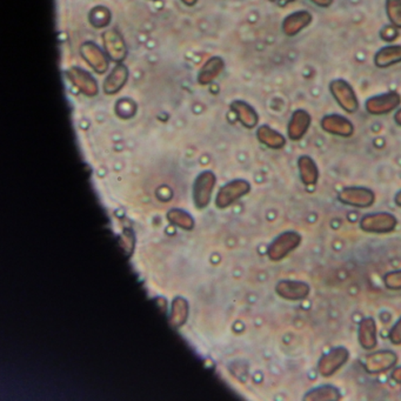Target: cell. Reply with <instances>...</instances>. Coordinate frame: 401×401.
Masks as SVG:
<instances>
[{
    "label": "cell",
    "instance_id": "obj_1",
    "mask_svg": "<svg viewBox=\"0 0 401 401\" xmlns=\"http://www.w3.org/2000/svg\"><path fill=\"white\" fill-rule=\"evenodd\" d=\"M360 229L366 234H387L393 232L398 226V219L388 212H375L363 215L360 219Z\"/></svg>",
    "mask_w": 401,
    "mask_h": 401
},
{
    "label": "cell",
    "instance_id": "obj_2",
    "mask_svg": "<svg viewBox=\"0 0 401 401\" xmlns=\"http://www.w3.org/2000/svg\"><path fill=\"white\" fill-rule=\"evenodd\" d=\"M329 92L338 105L347 113H356L359 110V99L354 88L344 79H334L329 83Z\"/></svg>",
    "mask_w": 401,
    "mask_h": 401
},
{
    "label": "cell",
    "instance_id": "obj_3",
    "mask_svg": "<svg viewBox=\"0 0 401 401\" xmlns=\"http://www.w3.org/2000/svg\"><path fill=\"white\" fill-rule=\"evenodd\" d=\"M302 244V236L295 231H286L272 241L268 246V256L272 261L285 259L290 253L298 249Z\"/></svg>",
    "mask_w": 401,
    "mask_h": 401
},
{
    "label": "cell",
    "instance_id": "obj_4",
    "mask_svg": "<svg viewBox=\"0 0 401 401\" xmlns=\"http://www.w3.org/2000/svg\"><path fill=\"white\" fill-rule=\"evenodd\" d=\"M401 105V95L395 91L386 92L382 95L370 97L365 101L367 113L375 117L387 115L395 111Z\"/></svg>",
    "mask_w": 401,
    "mask_h": 401
},
{
    "label": "cell",
    "instance_id": "obj_5",
    "mask_svg": "<svg viewBox=\"0 0 401 401\" xmlns=\"http://www.w3.org/2000/svg\"><path fill=\"white\" fill-rule=\"evenodd\" d=\"M348 359H350V352L347 348L343 347V346L332 348L321 357L318 361V372L321 377L329 378L333 375H336L341 367L345 366Z\"/></svg>",
    "mask_w": 401,
    "mask_h": 401
},
{
    "label": "cell",
    "instance_id": "obj_6",
    "mask_svg": "<svg viewBox=\"0 0 401 401\" xmlns=\"http://www.w3.org/2000/svg\"><path fill=\"white\" fill-rule=\"evenodd\" d=\"M338 200L347 206L368 208L375 203V193L363 186H347L339 192Z\"/></svg>",
    "mask_w": 401,
    "mask_h": 401
},
{
    "label": "cell",
    "instance_id": "obj_7",
    "mask_svg": "<svg viewBox=\"0 0 401 401\" xmlns=\"http://www.w3.org/2000/svg\"><path fill=\"white\" fill-rule=\"evenodd\" d=\"M251 191L249 181L243 179L234 180L224 185L215 198V206L218 208H226L236 203Z\"/></svg>",
    "mask_w": 401,
    "mask_h": 401
},
{
    "label": "cell",
    "instance_id": "obj_8",
    "mask_svg": "<svg viewBox=\"0 0 401 401\" xmlns=\"http://www.w3.org/2000/svg\"><path fill=\"white\" fill-rule=\"evenodd\" d=\"M320 126L324 132L341 138H351L356 132V127L350 119L344 115L332 113L322 117Z\"/></svg>",
    "mask_w": 401,
    "mask_h": 401
},
{
    "label": "cell",
    "instance_id": "obj_9",
    "mask_svg": "<svg viewBox=\"0 0 401 401\" xmlns=\"http://www.w3.org/2000/svg\"><path fill=\"white\" fill-rule=\"evenodd\" d=\"M275 293L288 302H300L310 295L311 287L305 281L280 280L275 285Z\"/></svg>",
    "mask_w": 401,
    "mask_h": 401
},
{
    "label": "cell",
    "instance_id": "obj_10",
    "mask_svg": "<svg viewBox=\"0 0 401 401\" xmlns=\"http://www.w3.org/2000/svg\"><path fill=\"white\" fill-rule=\"evenodd\" d=\"M397 363V353L390 350H382L366 357L365 370L371 375H379L393 368Z\"/></svg>",
    "mask_w": 401,
    "mask_h": 401
},
{
    "label": "cell",
    "instance_id": "obj_11",
    "mask_svg": "<svg viewBox=\"0 0 401 401\" xmlns=\"http://www.w3.org/2000/svg\"><path fill=\"white\" fill-rule=\"evenodd\" d=\"M214 185H215L214 173L205 171L199 174L198 178L195 179V188H193L195 206L202 210L208 206Z\"/></svg>",
    "mask_w": 401,
    "mask_h": 401
},
{
    "label": "cell",
    "instance_id": "obj_12",
    "mask_svg": "<svg viewBox=\"0 0 401 401\" xmlns=\"http://www.w3.org/2000/svg\"><path fill=\"white\" fill-rule=\"evenodd\" d=\"M104 49L107 56L113 61H122L126 58L127 47L122 35L117 30H107L103 35Z\"/></svg>",
    "mask_w": 401,
    "mask_h": 401
},
{
    "label": "cell",
    "instance_id": "obj_13",
    "mask_svg": "<svg viewBox=\"0 0 401 401\" xmlns=\"http://www.w3.org/2000/svg\"><path fill=\"white\" fill-rule=\"evenodd\" d=\"M311 124L312 117L309 112L302 108L295 110L290 115V122L287 125V136L292 142H299L310 130Z\"/></svg>",
    "mask_w": 401,
    "mask_h": 401
},
{
    "label": "cell",
    "instance_id": "obj_14",
    "mask_svg": "<svg viewBox=\"0 0 401 401\" xmlns=\"http://www.w3.org/2000/svg\"><path fill=\"white\" fill-rule=\"evenodd\" d=\"M66 76L85 96L96 97L98 95V84L95 78L81 67H71L67 69Z\"/></svg>",
    "mask_w": 401,
    "mask_h": 401
},
{
    "label": "cell",
    "instance_id": "obj_15",
    "mask_svg": "<svg viewBox=\"0 0 401 401\" xmlns=\"http://www.w3.org/2000/svg\"><path fill=\"white\" fill-rule=\"evenodd\" d=\"M313 22V15L306 10L295 11L287 15L283 22V32L287 37H295Z\"/></svg>",
    "mask_w": 401,
    "mask_h": 401
},
{
    "label": "cell",
    "instance_id": "obj_16",
    "mask_svg": "<svg viewBox=\"0 0 401 401\" xmlns=\"http://www.w3.org/2000/svg\"><path fill=\"white\" fill-rule=\"evenodd\" d=\"M81 56L88 61V65L97 73H105L108 69V60L99 46L92 42H86L81 45Z\"/></svg>",
    "mask_w": 401,
    "mask_h": 401
},
{
    "label": "cell",
    "instance_id": "obj_17",
    "mask_svg": "<svg viewBox=\"0 0 401 401\" xmlns=\"http://www.w3.org/2000/svg\"><path fill=\"white\" fill-rule=\"evenodd\" d=\"M377 324L373 318H363L360 321L359 329H358V341L363 350L372 351L378 345V336H377Z\"/></svg>",
    "mask_w": 401,
    "mask_h": 401
},
{
    "label": "cell",
    "instance_id": "obj_18",
    "mask_svg": "<svg viewBox=\"0 0 401 401\" xmlns=\"http://www.w3.org/2000/svg\"><path fill=\"white\" fill-rule=\"evenodd\" d=\"M299 177L305 186H314L319 180V168L313 158L310 156H300L298 158Z\"/></svg>",
    "mask_w": 401,
    "mask_h": 401
},
{
    "label": "cell",
    "instance_id": "obj_19",
    "mask_svg": "<svg viewBox=\"0 0 401 401\" xmlns=\"http://www.w3.org/2000/svg\"><path fill=\"white\" fill-rule=\"evenodd\" d=\"M127 78H129V69L126 66L118 64L104 81V92L106 95L118 93L124 88V85L126 84Z\"/></svg>",
    "mask_w": 401,
    "mask_h": 401
},
{
    "label": "cell",
    "instance_id": "obj_20",
    "mask_svg": "<svg viewBox=\"0 0 401 401\" xmlns=\"http://www.w3.org/2000/svg\"><path fill=\"white\" fill-rule=\"evenodd\" d=\"M231 108L237 115L238 120L246 129H254L258 125L259 115L249 104L245 103L243 100H236L231 104Z\"/></svg>",
    "mask_w": 401,
    "mask_h": 401
},
{
    "label": "cell",
    "instance_id": "obj_21",
    "mask_svg": "<svg viewBox=\"0 0 401 401\" xmlns=\"http://www.w3.org/2000/svg\"><path fill=\"white\" fill-rule=\"evenodd\" d=\"M256 138L268 149H281L286 146V138L268 125H261L256 130Z\"/></svg>",
    "mask_w": 401,
    "mask_h": 401
},
{
    "label": "cell",
    "instance_id": "obj_22",
    "mask_svg": "<svg viewBox=\"0 0 401 401\" xmlns=\"http://www.w3.org/2000/svg\"><path fill=\"white\" fill-rule=\"evenodd\" d=\"M399 63H401V45L385 46L375 54V64L379 69H388Z\"/></svg>",
    "mask_w": 401,
    "mask_h": 401
},
{
    "label": "cell",
    "instance_id": "obj_23",
    "mask_svg": "<svg viewBox=\"0 0 401 401\" xmlns=\"http://www.w3.org/2000/svg\"><path fill=\"white\" fill-rule=\"evenodd\" d=\"M225 67V63L220 57H213L205 63L198 74V83L200 85H208L218 78Z\"/></svg>",
    "mask_w": 401,
    "mask_h": 401
},
{
    "label": "cell",
    "instance_id": "obj_24",
    "mask_svg": "<svg viewBox=\"0 0 401 401\" xmlns=\"http://www.w3.org/2000/svg\"><path fill=\"white\" fill-rule=\"evenodd\" d=\"M341 391L331 385H322L313 390L309 391L304 397L307 401H338L341 400Z\"/></svg>",
    "mask_w": 401,
    "mask_h": 401
},
{
    "label": "cell",
    "instance_id": "obj_25",
    "mask_svg": "<svg viewBox=\"0 0 401 401\" xmlns=\"http://www.w3.org/2000/svg\"><path fill=\"white\" fill-rule=\"evenodd\" d=\"M188 317V304L185 299L176 298L172 302V310H171V318L170 322L174 329H178L185 324Z\"/></svg>",
    "mask_w": 401,
    "mask_h": 401
},
{
    "label": "cell",
    "instance_id": "obj_26",
    "mask_svg": "<svg viewBox=\"0 0 401 401\" xmlns=\"http://www.w3.org/2000/svg\"><path fill=\"white\" fill-rule=\"evenodd\" d=\"M168 222L173 225L179 226L183 229H191L195 226V220L185 211L173 208L167 213Z\"/></svg>",
    "mask_w": 401,
    "mask_h": 401
},
{
    "label": "cell",
    "instance_id": "obj_27",
    "mask_svg": "<svg viewBox=\"0 0 401 401\" xmlns=\"http://www.w3.org/2000/svg\"><path fill=\"white\" fill-rule=\"evenodd\" d=\"M90 22L97 28L107 26L111 22V12L104 6H97L90 13Z\"/></svg>",
    "mask_w": 401,
    "mask_h": 401
},
{
    "label": "cell",
    "instance_id": "obj_28",
    "mask_svg": "<svg viewBox=\"0 0 401 401\" xmlns=\"http://www.w3.org/2000/svg\"><path fill=\"white\" fill-rule=\"evenodd\" d=\"M387 18L398 30H401V0H386Z\"/></svg>",
    "mask_w": 401,
    "mask_h": 401
},
{
    "label": "cell",
    "instance_id": "obj_29",
    "mask_svg": "<svg viewBox=\"0 0 401 401\" xmlns=\"http://www.w3.org/2000/svg\"><path fill=\"white\" fill-rule=\"evenodd\" d=\"M384 284L385 286L391 290H401V270L397 271L387 272L386 275H384Z\"/></svg>",
    "mask_w": 401,
    "mask_h": 401
},
{
    "label": "cell",
    "instance_id": "obj_30",
    "mask_svg": "<svg viewBox=\"0 0 401 401\" xmlns=\"http://www.w3.org/2000/svg\"><path fill=\"white\" fill-rule=\"evenodd\" d=\"M388 339L393 345H401V317L398 319L393 327L391 329Z\"/></svg>",
    "mask_w": 401,
    "mask_h": 401
},
{
    "label": "cell",
    "instance_id": "obj_31",
    "mask_svg": "<svg viewBox=\"0 0 401 401\" xmlns=\"http://www.w3.org/2000/svg\"><path fill=\"white\" fill-rule=\"evenodd\" d=\"M311 3L317 5L319 8H327L332 6L334 0H310Z\"/></svg>",
    "mask_w": 401,
    "mask_h": 401
},
{
    "label": "cell",
    "instance_id": "obj_32",
    "mask_svg": "<svg viewBox=\"0 0 401 401\" xmlns=\"http://www.w3.org/2000/svg\"><path fill=\"white\" fill-rule=\"evenodd\" d=\"M392 379L397 384H400L401 385V366L394 368L393 372H392Z\"/></svg>",
    "mask_w": 401,
    "mask_h": 401
},
{
    "label": "cell",
    "instance_id": "obj_33",
    "mask_svg": "<svg viewBox=\"0 0 401 401\" xmlns=\"http://www.w3.org/2000/svg\"><path fill=\"white\" fill-rule=\"evenodd\" d=\"M394 203H395L398 207H401V190L397 192V195L394 197Z\"/></svg>",
    "mask_w": 401,
    "mask_h": 401
},
{
    "label": "cell",
    "instance_id": "obj_34",
    "mask_svg": "<svg viewBox=\"0 0 401 401\" xmlns=\"http://www.w3.org/2000/svg\"><path fill=\"white\" fill-rule=\"evenodd\" d=\"M275 3H277L278 5H281V6H285V5L290 4V3H293L295 0H273Z\"/></svg>",
    "mask_w": 401,
    "mask_h": 401
},
{
    "label": "cell",
    "instance_id": "obj_35",
    "mask_svg": "<svg viewBox=\"0 0 401 401\" xmlns=\"http://www.w3.org/2000/svg\"><path fill=\"white\" fill-rule=\"evenodd\" d=\"M181 1H183V4L188 5V6H193V5L197 4L198 0H181Z\"/></svg>",
    "mask_w": 401,
    "mask_h": 401
}]
</instances>
